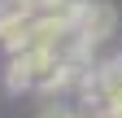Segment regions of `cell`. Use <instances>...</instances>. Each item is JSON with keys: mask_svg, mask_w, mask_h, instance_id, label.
<instances>
[{"mask_svg": "<svg viewBox=\"0 0 122 118\" xmlns=\"http://www.w3.org/2000/svg\"><path fill=\"white\" fill-rule=\"evenodd\" d=\"M113 26H118L113 5H105V0H96V5H92V0H87L83 18H79V26H74V39L87 44V48H96V44H105V39L113 35Z\"/></svg>", "mask_w": 122, "mask_h": 118, "instance_id": "6da1fadb", "label": "cell"}, {"mask_svg": "<svg viewBox=\"0 0 122 118\" xmlns=\"http://www.w3.org/2000/svg\"><path fill=\"white\" fill-rule=\"evenodd\" d=\"M39 118H83V114L70 105H48V109H39Z\"/></svg>", "mask_w": 122, "mask_h": 118, "instance_id": "7a4b0ae2", "label": "cell"}, {"mask_svg": "<svg viewBox=\"0 0 122 118\" xmlns=\"http://www.w3.org/2000/svg\"><path fill=\"white\" fill-rule=\"evenodd\" d=\"M113 66H118V70H122V57H118V61H113Z\"/></svg>", "mask_w": 122, "mask_h": 118, "instance_id": "3957f363", "label": "cell"}]
</instances>
